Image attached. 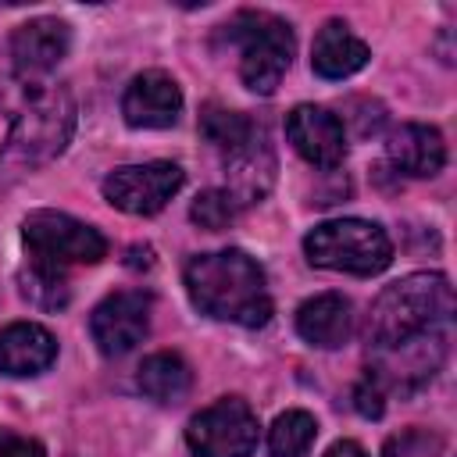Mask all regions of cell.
<instances>
[{"label": "cell", "instance_id": "obj_1", "mask_svg": "<svg viewBox=\"0 0 457 457\" xmlns=\"http://www.w3.org/2000/svg\"><path fill=\"white\" fill-rule=\"evenodd\" d=\"M186 289L200 314L257 328L271 318V293L264 271L243 250L196 253L186 264Z\"/></svg>", "mask_w": 457, "mask_h": 457}, {"label": "cell", "instance_id": "obj_2", "mask_svg": "<svg viewBox=\"0 0 457 457\" xmlns=\"http://www.w3.org/2000/svg\"><path fill=\"white\" fill-rule=\"evenodd\" d=\"M457 300H453V286L446 275L439 271H414L403 275L396 282H389L368 311L364 321V339L375 350H389L400 346L414 336L436 332V325L450 321Z\"/></svg>", "mask_w": 457, "mask_h": 457}, {"label": "cell", "instance_id": "obj_3", "mask_svg": "<svg viewBox=\"0 0 457 457\" xmlns=\"http://www.w3.org/2000/svg\"><path fill=\"white\" fill-rule=\"evenodd\" d=\"M75 132V100L64 86H39L25 104L0 146V175H21L54 161Z\"/></svg>", "mask_w": 457, "mask_h": 457}, {"label": "cell", "instance_id": "obj_4", "mask_svg": "<svg viewBox=\"0 0 457 457\" xmlns=\"http://www.w3.org/2000/svg\"><path fill=\"white\" fill-rule=\"evenodd\" d=\"M225 36L239 46V79L246 89L268 96L278 89L289 61H293V29L268 11H239L228 25Z\"/></svg>", "mask_w": 457, "mask_h": 457}, {"label": "cell", "instance_id": "obj_5", "mask_svg": "<svg viewBox=\"0 0 457 457\" xmlns=\"http://www.w3.org/2000/svg\"><path fill=\"white\" fill-rule=\"evenodd\" d=\"M303 253L311 264L346 275H378L393 261V243L382 225L364 218L321 221L303 236Z\"/></svg>", "mask_w": 457, "mask_h": 457}, {"label": "cell", "instance_id": "obj_6", "mask_svg": "<svg viewBox=\"0 0 457 457\" xmlns=\"http://www.w3.org/2000/svg\"><path fill=\"white\" fill-rule=\"evenodd\" d=\"M21 239L32 253V261H43V264H54V268L96 264V261L107 257V239L93 225H86V221H79L64 211H50V207L25 214Z\"/></svg>", "mask_w": 457, "mask_h": 457}, {"label": "cell", "instance_id": "obj_7", "mask_svg": "<svg viewBox=\"0 0 457 457\" xmlns=\"http://www.w3.org/2000/svg\"><path fill=\"white\" fill-rule=\"evenodd\" d=\"M257 414L239 396H221L186 425V443L196 457H253L257 450Z\"/></svg>", "mask_w": 457, "mask_h": 457}, {"label": "cell", "instance_id": "obj_8", "mask_svg": "<svg viewBox=\"0 0 457 457\" xmlns=\"http://www.w3.org/2000/svg\"><path fill=\"white\" fill-rule=\"evenodd\" d=\"M186 175L175 161H146V164H125L114 168L104 179V200L125 214H157L179 189Z\"/></svg>", "mask_w": 457, "mask_h": 457}, {"label": "cell", "instance_id": "obj_9", "mask_svg": "<svg viewBox=\"0 0 457 457\" xmlns=\"http://www.w3.org/2000/svg\"><path fill=\"white\" fill-rule=\"evenodd\" d=\"M93 343L107 357H121L136 350L150 332V293L143 289H121L96 303L89 318Z\"/></svg>", "mask_w": 457, "mask_h": 457}, {"label": "cell", "instance_id": "obj_10", "mask_svg": "<svg viewBox=\"0 0 457 457\" xmlns=\"http://www.w3.org/2000/svg\"><path fill=\"white\" fill-rule=\"evenodd\" d=\"M286 136H289L293 150L314 168H336L346 157L343 118L332 114L328 107H318V104L293 107L286 118Z\"/></svg>", "mask_w": 457, "mask_h": 457}, {"label": "cell", "instance_id": "obj_11", "mask_svg": "<svg viewBox=\"0 0 457 457\" xmlns=\"http://www.w3.org/2000/svg\"><path fill=\"white\" fill-rule=\"evenodd\" d=\"M121 114L132 129H171L182 114V89L168 71H139L121 93Z\"/></svg>", "mask_w": 457, "mask_h": 457}, {"label": "cell", "instance_id": "obj_12", "mask_svg": "<svg viewBox=\"0 0 457 457\" xmlns=\"http://www.w3.org/2000/svg\"><path fill=\"white\" fill-rule=\"evenodd\" d=\"M225 193L243 207V204H257L268 196L271 182H275V154L268 146L264 129L257 125L250 132V139H243L236 150L225 154Z\"/></svg>", "mask_w": 457, "mask_h": 457}, {"label": "cell", "instance_id": "obj_13", "mask_svg": "<svg viewBox=\"0 0 457 457\" xmlns=\"http://www.w3.org/2000/svg\"><path fill=\"white\" fill-rule=\"evenodd\" d=\"M71 46V29L61 18H32L14 29L11 36V61L21 79L29 75H46L68 57Z\"/></svg>", "mask_w": 457, "mask_h": 457}, {"label": "cell", "instance_id": "obj_14", "mask_svg": "<svg viewBox=\"0 0 457 457\" xmlns=\"http://www.w3.org/2000/svg\"><path fill=\"white\" fill-rule=\"evenodd\" d=\"M386 361L378 368H371L368 375L386 389V386H396V389H411V386H421L425 378L436 375V368L443 364V336L439 332H425V336H414L400 346H389V350H378Z\"/></svg>", "mask_w": 457, "mask_h": 457}, {"label": "cell", "instance_id": "obj_15", "mask_svg": "<svg viewBox=\"0 0 457 457\" xmlns=\"http://www.w3.org/2000/svg\"><path fill=\"white\" fill-rule=\"evenodd\" d=\"M386 154H389L393 168L411 175V179H432L446 164L443 132L432 129V125H418V121H407V125L393 129L389 143H386Z\"/></svg>", "mask_w": 457, "mask_h": 457}, {"label": "cell", "instance_id": "obj_16", "mask_svg": "<svg viewBox=\"0 0 457 457\" xmlns=\"http://www.w3.org/2000/svg\"><path fill=\"white\" fill-rule=\"evenodd\" d=\"M54 357H57V339L43 325L14 321L0 328V375H11V378L39 375L54 364Z\"/></svg>", "mask_w": 457, "mask_h": 457}, {"label": "cell", "instance_id": "obj_17", "mask_svg": "<svg viewBox=\"0 0 457 457\" xmlns=\"http://www.w3.org/2000/svg\"><path fill=\"white\" fill-rule=\"evenodd\" d=\"M296 332H300V339H307L311 346H321V350L343 346L353 332L350 300L343 293H318V296L303 300L296 311Z\"/></svg>", "mask_w": 457, "mask_h": 457}, {"label": "cell", "instance_id": "obj_18", "mask_svg": "<svg viewBox=\"0 0 457 457\" xmlns=\"http://www.w3.org/2000/svg\"><path fill=\"white\" fill-rule=\"evenodd\" d=\"M368 57H371L368 43L357 39L350 32V25L339 21V18L325 21L318 29V36H314V46H311V68H314V75L332 79V82L336 79H350L353 71H361L368 64Z\"/></svg>", "mask_w": 457, "mask_h": 457}, {"label": "cell", "instance_id": "obj_19", "mask_svg": "<svg viewBox=\"0 0 457 457\" xmlns=\"http://www.w3.org/2000/svg\"><path fill=\"white\" fill-rule=\"evenodd\" d=\"M136 386L143 389V396H150L157 403H182L193 389V371L179 353L157 350V353L143 357Z\"/></svg>", "mask_w": 457, "mask_h": 457}, {"label": "cell", "instance_id": "obj_20", "mask_svg": "<svg viewBox=\"0 0 457 457\" xmlns=\"http://www.w3.org/2000/svg\"><path fill=\"white\" fill-rule=\"evenodd\" d=\"M314 436H318L314 414L286 411L268 428V453L271 457H307V450L314 446Z\"/></svg>", "mask_w": 457, "mask_h": 457}, {"label": "cell", "instance_id": "obj_21", "mask_svg": "<svg viewBox=\"0 0 457 457\" xmlns=\"http://www.w3.org/2000/svg\"><path fill=\"white\" fill-rule=\"evenodd\" d=\"M257 125L246 118V114H239V111H228V107H204V114H200V132H204V139L207 143H214L221 154H228V150H236L243 139H250V132H253Z\"/></svg>", "mask_w": 457, "mask_h": 457}, {"label": "cell", "instance_id": "obj_22", "mask_svg": "<svg viewBox=\"0 0 457 457\" xmlns=\"http://www.w3.org/2000/svg\"><path fill=\"white\" fill-rule=\"evenodd\" d=\"M21 293H25V300H32L36 307H43V311H57V307L68 303V282H64V271L54 268V264L32 261V268L21 275Z\"/></svg>", "mask_w": 457, "mask_h": 457}, {"label": "cell", "instance_id": "obj_23", "mask_svg": "<svg viewBox=\"0 0 457 457\" xmlns=\"http://www.w3.org/2000/svg\"><path fill=\"white\" fill-rule=\"evenodd\" d=\"M236 214H239V204H236L225 189H207V193H200V196L193 200V207H189V218H193L200 228H207V232L228 228V225L236 221Z\"/></svg>", "mask_w": 457, "mask_h": 457}, {"label": "cell", "instance_id": "obj_24", "mask_svg": "<svg viewBox=\"0 0 457 457\" xmlns=\"http://www.w3.org/2000/svg\"><path fill=\"white\" fill-rule=\"evenodd\" d=\"M382 457H443V436L432 428H400L386 439Z\"/></svg>", "mask_w": 457, "mask_h": 457}, {"label": "cell", "instance_id": "obj_25", "mask_svg": "<svg viewBox=\"0 0 457 457\" xmlns=\"http://www.w3.org/2000/svg\"><path fill=\"white\" fill-rule=\"evenodd\" d=\"M353 407L364 418H382V411H386V389L368 375L364 382L353 386Z\"/></svg>", "mask_w": 457, "mask_h": 457}, {"label": "cell", "instance_id": "obj_26", "mask_svg": "<svg viewBox=\"0 0 457 457\" xmlns=\"http://www.w3.org/2000/svg\"><path fill=\"white\" fill-rule=\"evenodd\" d=\"M0 457H46V450H43V443H36L29 436L0 428Z\"/></svg>", "mask_w": 457, "mask_h": 457}, {"label": "cell", "instance_id": "obj_27", "mask_svg": "<svg viewBox=\"0 0 457 457\" xmlns=\"http://www.w3.org/2000/svg\"><path fill=\"white\" fill-rule=\"evenodd\" d=\"M21 75L14 71V61H11V50H0V104L11 100V93L18 89Z\"/></svg>", "mask_w": 457, "mask_h": 457}, {"label": "cell", "instance_id": "obj_28", "mask_svg": "<svg viewBox=\"0 0 457 457\" xmlns=\"http://www.w3.org/2000/svg\"><path fill=\"white\" fill-rule=\"evenodd\" d=\"M325 457H368V453H364L361 443H353V439H339V443H332V446L325 450Z\"/></svg>", "mask_w": 457, "mask_h": 457}]
</instances>
